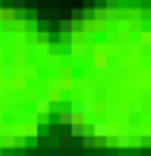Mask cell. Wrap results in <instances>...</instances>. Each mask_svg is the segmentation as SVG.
Here are the masks:
<instances>
[{"label": "cell", "mask_w": 151, "mask_h": 156, "mask_svg": "<svg viewBox=\"0 0 151 156\" xmlns=\"http://www.w3.org/2000/svg\"><path fill=\"white\" fill-rule=\"evenodd\" d=\"M23 136H37V124L27 122V124L23 126Z\"/></svg>", "instance_id": "4fadbf2b"}, {"label": "cell", "mask_w": 151, "mask_h": 156, "mask_svg": "<svg viewBox=\"0 0 151 156\" xmlns=\"http://www.w3.org/2000/svg\"><path fill=\"white\" fill-rule=\"evenodd\" d=\"M72 112H74V116H87V114L97 112V104L92 99H74L72 102Z\"/></svg>", "instance_id": "6da1fadb"}, {"label": "cell", "mask_w": 151, "mask_h": 156, "mask_svg": "<svg viewBox=\"0 0 151 156\" xmlns=\"http://www.w3.org/2000/svg\"><path fill=\"white\" fill-rule=\"evenodd\" d=\"M12 8H15L17 12H23V10L27 8V0H12Z\"/></svg>", "instance_id": "e0dca14e"}, {"label": "cell", "mask_w": 151, "mask_h": 156, "mask_svg": "<svg viewBox=\"0 0 151 156\" xmlns=\"http://www.w3.org/2000/svg\"><path fill=\"white\" fill-rule=\"evenodd\" d=\"M0 122H3V116H0Z\"/></svg>", "instance_id": "83f0119b"}, {"label": "cell", "mask_w": 151, "mask_h": 156, "mask_svg": "<svg viewBox=\"0 0 151 156\" xmlns=\"http://www.w3.org/2000/svg\"><path fill=\"white\" fill-rule=\"evenodd\" d=\"M82 146L84 149H94V146H97V136H94V134H84L82 136Z\"/></svg>", "instance_id": "7c38bea8"}, {"label": "cell", "mask_w": 151, "mask_h": 156, "mask_svg": "<svg viewBox=\"0 0 151 156\" xmlns=\"http://www.w3.org/2000/svg\"><path fill=\"white\" fill-rule=\"evenodd\" d=\"M87 134V124H84V116H74V122L69 126V136L72 139H82Z\"/></svg>", "instance_id": "3957f363"}, {"label": "cell", "mask_w": 151, "mask_h": 156, "mask_svg": "<svg viewBox=\"0 0 151 156\" xmlns=\"http://www.w3.org/2000/svg\"><path fill=\"white\" fill-rule=\"evenodd\" d=\"M72 20H74V23H77V20H84V10L74 8V10H72Z\"/></svg>", "instance_id": "ac0fdd59"}, {"label": "cell", "mask_w": 151, "mask_h": 156, "mask_svg": "<svg viewBox=\"0 0 151 156\" xmlns=\"http://www.w3.org/2000/svg\"><path fill=\"white\" fill-rule=\"evenodd\" d=\"M60 144H62V146H69V144H72V136H65V139H62Z\"/></svg>", "instance_id": "484cf974"}, {"label": "cell", "mask_w": 151, "mask_h": 156, "mask_svg": "<svg viewBox=\"0 0 151 156\" xmlns=\"http://www.w3.org/2000/svg\"><path fill=\"white\" fill-rule=\"evenodd\" d=\"M117 40H119L117 32H109V35H107V42H117Z\"/></svg>", "instance_id": "cb8c5ba5"}, {"label": "cell", "mask_w": 151, "mask_h": 156, "mask_svg": "<svg viewBox=\"0 0 151 156\" xmlns=\"http://www.w3.org/2000/svg\"><path fill=\"white\" fill-rule=\"evenodd\" d=\"M117 149H131V134H114Z\"/></svg>", "instance_id": "5b68a950"}, {"label": "cell", "mask_w": 151, "mask_h": 156, "mask_svg": "<svg viewBox=\"0 0 151 156\" xmlns=\"http://www.w3.org/2000/svg\"><path fill=\"white\" fill-rule=\"evenodd\" d=\"M12 30H15V32H25V30H27V23H25V20H15V23H12Z\"/></svg>", "instance_id": "9a60e30c"}, {"label": "cell", "mask_w": 151, "mask_h": 156, "mask_svg": "<svg viewBox=\"0 0 151 156\" xmlns=\"http://www.w3.org/2000/svg\"><path fill=\"white\" fill-rule=\"evenodd\" d=\"M92 134L97 136V139H107V136L111 134V129H109V124H107V122H97V124L92 126Z\"/></svg>", "instance_id": "277c9868"}, {"label": "cell", "mask_w": 151, "mask_h": 156, "mask_svg": "<svg viewBox=\"0 0 151 156\" xmlns=\"http://www.w3.org/2000/svg\"><path fill=\"white\" fill-rule=\"evenodd\" d=\"M25 139H27V136H15V134H3V136H0V146H5V149H15V146H25Z\"/></svg>", "instance_id": "7a4b0ae2"}, {"label": "cell", "mask_w": 151, "mask_h": 156, "mask_svg": "<svg viewBox=\"0 0 151 156\" xmlns=\"http://www.w3.org/2000/svg\"><path fill=\"white\" fill-rule=\"evenodd\" d=\"M57 122L62 124V126H72V122H74V112L69 109V112H60L57 114Z\"/></svg>", "instance_id": "ba28073f"}, {"label": "cell", "mask_w": 151, "mask_h": 156, "mask_svg": "<svg viewBox=\"0 0 151 156\" xmlns=\"http://www.w3.org/2000/svg\"><path fill=\"white\" fill-rule=\"evenodd\" d=\"M141 131H144V134H146V136H151V124H146V126H144V129H141Z\"/></svg>", "instance_id": "4316f807"}, {"label": "cell", "mask_w": 151, "mask_h": 156, "mask_svg": "<svg viewBox=\"0 0 151 156\" xmlns=\"http://www.w3.org/2000/svg\"><path fill=\"white\" fill-rule=\"evenodd\" d=\"M141 146H144V139L136 136V134H131V149H141Z\"/></svg>", "instance_id": "2e32d148"}, {"label": "cell", "mask_w": 151, "mask_h": 156, "mask_svg": "<svg viewBox=\"0 0 151 156\" xmlns=\"http://www.w3.org/2000/svg\"><path fill=\"white\" fill-rule=\"evenodd\" d=\"M107 62H109V57L104 52H94V67H97V69H104Z\"/></svg>", "instance_id": "30bf717a"}, {"label": "cell", "mask_w": 151, "mask_h": 156, "mask_svg": "<svg viewBox=\"0 0 151 156\" xmlns=\"http://www.w3.org/2000/svg\"><path fill=\"white\" fill-rule=\"evenodd\" d=\"M94 8H109L107 0H94Z\"/></svg>", "instance_id": "d4e9b609"}, {"label": "cell", "mask_w": 151, "mask_h": 156, "mask_svg": "<svg viewBox=\"0 0 151 156\" xmlns=\"http://www.w3.org/2000/svg\"><path fill=\"white\" fill-rule=\"evenodd\" d=\"M0 42L3 45H17V32L10 27V30H5L3 32V37H0Z\"/></svg>", "instance_id": "8992f818"}, {"label": "cell", "mask_w": 151, "mask_h": 156, "mask_svg": "<svg viewBox=\"0 0 151 156\" xmlns=\"http://www.w3.org/2000/svg\"><path fill=\"white\" fill-rule=\"evenodd\" d=\"M82 62H84V55H72V65L74 67H82Z\"/></svg>", "instance_id": "ffe728a7"}, {"label": "cell", "mask_w": 151, "mask_h": 156, "mask_svg": "<svg viewBox=\"0 0 151 156\" xmlns=\"http://www.w3.org/2000/svg\"><path fill=\"white\" fill-rule=\"evenodd\" d=\"M37 50H40V47H37L35 42H27V45H23V55H37Z\"/></svg>", "instance_id": "5bb4252c"}, {"label": "cell", "mask_w": 151, "mask_h": 156, "mask_svg": "<svg viewBox=\"0 0 151 156\" xmlns=\"http://www.w3.org/2000/svg\"><path fill=\"white\" fill-rule=\"evenodd\" d=\"M47 156H62V149H60V146H50Z\"/></svg>", "instance_id": "7402d4cb"}, {"label": "cell", "mask_w": 151, "mask_h": 156, "mask_svg": "<svg viewBox=\"0 0 151 156\" xmlns=\"http://www.w3.org/2000/svg\"><path fill=\"white\" fill-rule=\"evenodd\" d=\"M3 112H5V114L15 112V104H12V102H3Z\"/></svg>", "instance_id": "603a6c76"}, {"label": "cell", "mask_w": 151, "mask_h": 156, "mask_svg": "<svg viewBox=\"0 0 151 156\" xmlns=\"http://www.w3.org/2000/svg\"><path fill=\"white\" fill-rule=\"evenodd\" d=\"M57 27H60V35H74V20H60Z\"/></svg>", "instance_id": "52a82bcc"}, {"label": "cell", "mask_w": 151, "mask_h": 156, "mask_svg": "<svg viewBox=\"0 0 151 156\" xmlns=\"http://www.w3.org/2000/svg\"><path fill=\"white\" fill-rule=\"evenodd\" d=\"M50 109H52V104H50L47 99H37V104H35V112L40 114V116H45V114H50Z\"/></svg>", "instance_id": "9c48e42d"}, {"label": "cell", "mask_w": 151, "mask_h": 156, "mask_svg": "<svg viewBox=\"0 0 151 156\" xmlns=\"http://www.w3.org/2000/svg\"><path fill=\"white\" fill-rule=\"evenodd\" d=\"M45 17H50V20H60V10H57V8H52V10L45 12Z\"/></svg>", "instance_id": "d6986e66"}, {"label": "cell", "mask_w": 151, "mask_h": 156, "mask_svg": "<svg viewBox=\"0 0 151 156\" xmlns=\"http://www.w3.org/2000/svg\"><path fill=\"white\" fill-rule=\"evenodd\" d=\"M12 124L15 126H25L27 124V114L25 112H12Z\"/></svg>", "instance_id": "8fae6325"}, {"label": "cell", "mask_w": 151, "mask_h": 156, "mask_svg": "<svg viewBox=\"0 0 151 156\" xmlns=\"http://www.w3.org/2000/svg\"><path fill=\"white\" fill-rule=\"evenodd\" d=\"M35 144H37V146H42V149H45V146L50 144V139H47V136H37V139H35Z\"/></svg>", "instance_id": "44dd1931"}]
</instances>
